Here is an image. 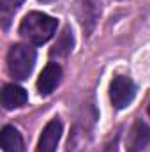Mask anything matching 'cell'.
I'll return each mask as SVG.
<instances>
[{
	"label": "cell",
	"mask_w": 150,
	"mask_h": 152,
	"mask_svg": "<svg viewBox=\"0 0 150 152\" xmlns=\"http://www.w3.org/2000/svg\"><path fill=\"white\" fill-rule=\"evenodd\" d=\"M9 2H11V5H12V7H20L25 0H9Z\"/></svg>",
	"instance_id": "obj_11"
},
{
	"label": "cell",
	"mask_w": 150,
	"mask_h": 152,
	"mask_svg": "<svg viewBox=\"0 0 150 152\" xmlns=\"http://www.w3.org/2000/svg\"><path fill=\"white\" fill-rule=\"evenodd\" d=\"M73 32L69 30V28H64V32L58 36L57 39V42H55V46L51 48V57H66L71 50H73Z\"/></svg>",
	"instance_id": "obj_9"
},
{
	"label": "cell",
	"mask_w": 150,
	"mask_h": 152,
	"mask_svg": "<svg viewBox=\"0 0 150 152\" xmlns=\"http://www.w3.org/2000/svg\"><path fill=\"white\" fill-rule=\"evenodd\" d=\"M36 66V50L30 44H14L7 53V71L14 80H27Z\"/></svg>",
	"instance_id": "obj_2"
},
{
	"label": "cell",
	"mask_w": 150,
	"mask_h": 152,
	"mask_svg": "<svg viewBox=\"0 0 150 152\" xmlns=\"http://www.w3.org/2000/svg\"><path fill=\"white\" fill-rule=\"evenodd\" d=\"M60 136H62V122L58 118L50 120L39 136L37 152H57Z\"/></svg>",
	"instance_id": "obj_4"
},
{
	"label": "cell",
	"mask_w": 150,
	"mask_h": 152,
	"mask_svg": "<svg viewBox=\"0 0 150 152\" xmlns=\"http://www.w3.org/2000/svg\"><path fill=\"white\" fill-rule=\"evenodd\" d=\"M2 149L4 152H21L23 151V138L20 131L12 126H5L2 129Z\"/></svg>",
	"instance_id": "obj_8"
},
{
	"label": "cell",
	"mask_w": 150,
	"mask_h": 152,
	"mask_svg": "<svg viewBox=\"0 0 150 152\" xmlns=\"http://www.w3.org/2000/svg\"><path fill=\"white\" fill-rule=\"evenodd\" d=\"M27 99H28L27 92H25L21 87L14 85V83L5 85V87H4V90H2V104H4V108H5V110L21 108V106L27 103Z\"/></svg>",
	"instance_id": "obj_7"
},
{
	"label": "cell",
	"mask_w": 150,
	"mask_h": 152,
	"mask_svg": "<svg viewBox=\"0 0 150 152\" xmlns=\"http://www.w3.org/2000/svg\"><path fill=\"white\" fill-rule=\"evenodd\" d=\"M57 30V20L44 12H28L20 25V36L30 44H44L53 37Z\"/></svg>",
	"instance_id": "obj_1"
},
{
	"label": "cell",
	"mask_w": 150,
	"mask_h": 152,
	"mask_svg": "<svg viewBox=\"0 0 150 152\" xmlns=\"http://www.w3.org/2000/svg\"><path fill=\"white\" fill-rule=\"evenodd\" d=\"M136 96V85L127 76H115L110 83V99L115 108H127Z\"/></svg>",
	"instance_id": "obj_3"
},
{
	"label": "cell",
	"mask_w": 150,
	"mask_h": 152,
	"mask_svg": "<svg viewBox=\"0 0 150 152\" xmlns=\"http://www.w3.org/2000/svg\"><path fill=\"white\" fill-rule=\"evenodd\" d=\"M41 2H51V0H41Z\"/></svg>",
	"instance_id": "obj_12"
},
{
	"label": "cell",
	"mask_w": 150,
	"mask_h": 152,
	"mask_svg": "<svg viewBox=\"0 0 150 152\" xmlns=\"http://www.w3.org/2000/svg\"><path fill=\"white\" fill-rule=\"evenodd\" d=\"M62 80V69L57 62H50L37 78V90L41 96H50Z\"/></svg>",
	"instance_id": "obj_5"
},
{
	"label": "cell",
	"mask_w": 150,
	"mask_h": 152,
	"mask_svg": "<svg viewBox=\"0 0 150 152\" xmlns=\"http://www.w3.org/2000/svg\"><path fill=\"white\" fill-rule=\"evenodd\" d=\"M115 151H117V138H115L113 142H110V143H108L101 152H115Z\"/></svg>",
	"instance_id": "obj_10"
},
{
	"label": "cell",
	"mask_w": 150,
	"mask_h": 152,
	"mask_svg": "<svg viewBox=\"0 0 150 152\" xmlns=\"http://www.w3.org/2000/svg\"><path fill=\"white\" fill-rule=\"evenodd\" d=\"M149 142H150V127L143 120H138L131 127V131H129V136H127V151L129 152H140L147 147Z\"/></svg>",
	"instance_id": "obj_6"
},
{
	"label": "cell",
	"mask_w": 150,
	"mask_h": 152,
	"mask_svg": "<svg viewBox=\"0 0 150 152\" xmlns=\"http://www.w3.org/2000/svg\"><path fill=\"white\" fill-rule=\"evenodd\" d=\"M149 112H150V106H149Z\"/></svg>",
	"instance_id": "obj_13"
}]
</instances>
